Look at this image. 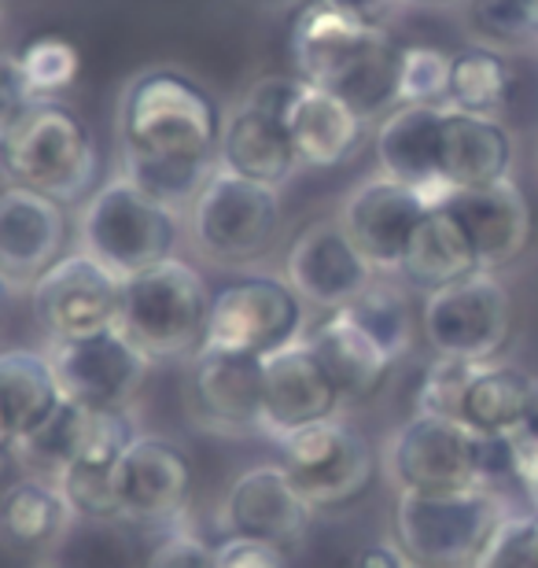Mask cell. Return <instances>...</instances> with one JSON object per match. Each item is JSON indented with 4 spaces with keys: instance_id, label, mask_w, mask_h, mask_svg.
<instances>
[{
    "instance_id": "cell-30",
    "label": "cell",
    "mask_w": 538,
    "mask_h": 568,
    "mask_svg": "<svg viewBox=\"0 0 538 568\" xmlns=\"http://www.w3.org/2000/svg\"><path fill=\"white\" fill-rule=\"evenodd\" d=\"M67 509L60 487L44 480H19L0 498V531L16 547H44L63 531Z\"/></svg>"
},
{
    "instance_id": "cell-38",
    "label": "cell",
    "mask_w": 538,
    "mask_h": 568,
    "mask_svg": "<svg viewBox=\"0 0 538 568\" xmlns=\"http://www.w3.org/2000/svg\"><path fill=\"white\" fill-rule=\"evenodd\" d=\"M303 93H306V82L300 74H270V78H258V82L251 85L244 108L258 111V115H266L273 122H281V126H288L292 111L300 108Z\"/></svg>"
},
{
    "instance_id": "cell-43",
    "label": "cell",
    "mask_w": 538,
    "mask_h": 568,
    "mask_svg": "<svg viewBox=\"0 0 538 568\" xmlns=\"http://www.w3.org/2000/svg\"><path fill=\"white\" fill-rule=\"evenodd\" d=\"M30 100H33V93H30L27 78H22V71H19V60L16 55L0 52V130H4L8 122L30 104Z\"/></svg>"
},
{
    "instance_id": "cell-42",
    "label": "cell",
    "mask_w": 538,
    "mask_h": 568,
    "mask_svg": "<svg viewBox=\"0 0 538 568\" xmlns=\"http://www.w3.org/2000/svg\"><path fill=\"white\" fill-rule=\"evenodd\" d=\"M144 568H217V565H214V547L189 536V531H174V536H166L148 554Z\"/></svg>"
},
{
    "instance_id": "cell-4",
    "label": "cell",
    "mask_w": 538,
    "mask_h": 568,
    "mask_svg": "<svg viewBox=\"0 0 538 568\" xmlns=\"http://www.w3.org/2000/svg\"><path fill=\"white\" fill-rule=\"evenodd\" d=\"M211 292L196 266L170 255L122 281L119 328L152 362L196 355L207 339Z\"/></svg>"
},
{
    "instance_id": "cell-35",
    "label": "cell",
    "mask_w": 538,
    "mask_h": 568,
    "mask_svg": "<svg viewBox=\"0 0 538 568\" xmlns=\"http://www.w3.org/2000/svg\"><path fill=\"white\" fill-rule=\"evenodd\" d=\"M52 484L60 487L71 517H89V520H119L122 517L119 487H114V469L71 462L55 473Z\"/></svg>"
},
{
    "instance_id": "cell-15",
    "label": "cell",
    "mask_w": 538,
    "mask_h": 568,
    "mask_svg": "<svg viewBox=\"0 0 538 568\" xmlns=\"http://www.w3.org/2000/svg\"><path fill=\"white\" fill-rule=\"evenodd\" d=\"M428 211V200L417 189L380 174L351 192L339 225L373 270H398Z\"/></svg>"
},
{
    "instance_id": "cell-49",
    "label": "cell",
    "mask_w": 538,
    "mask_h": 568,
    "mask_svg": "<svg viewBox=\"0 0 538 568\" xmlns=\"http://www.w3.org/2000/svg\"><path fill=\"white\" fill-rule=\"evenodd\" d=\"M8 284H11V281H8L4 274H0V311H4V303H8Z\"/></svg>"
},
{
    "instance_id": "cell-18",
    "label": "cell",
    "mask_w": 538,
    "mask_h": 568,
    "mask_svg": "<svg viewBox=\"0 0 538 568\" xmlns=\"http://www.w3.org/2000/svg\"><path fill=\"white\" fill-rule=\"evenodd\" d=\"M317 509L306 503L284 465H255L229 487L225 520L233 536L273 542L281 550L300 547Z\"/></svg>"
},
{
    "instance_id": "cell-45",
    "label": "cell",
    "mask_w": 538,
    "mask_h": 568,
    "mask_svg": "<svg viewBox=\"0 0 538 568\" xmlns=\"http://www.w3.org/2000/svg\"><path fill=\"white\" fill-rule=\"evenodd\" d=\"M358 568H406V558L395 554L392 547H369V550H362Z\"/></svg>"
},
{
    "instance_id": "cell-52",
    "label": "cell",
    "mask_w": 538,
    "mask_h": 568,
    "mask_svg": "<svg viewBox=\"0 0 538 568\" xmlns=\"http://www.w3.org/2000/svg\"><path fill=\"white\" fill-rule=\"evenodd\" d=\"M52 568H74V565H52Z\"/></svg>"
},
{
    "instance_id": "cell-40",
    "label": "cell",
    "mask_w": 538,
    "mask_h": 568,
    "mask_svg": "<svg viewBox=\"0 0 538 568\" xmlns=\"http://www.w3.org/2000/svg\"><path fill=\"white\" fill-rule=\"evenodd\" d=\"M509 473L506 484H512L520 491V498L528 503L535 514L538 509V436L528 428L509 432Z\"/></svg>"
},
{
    "instance_id": "cell-26",
    "label": "cell",
    "mask_w": 538,
    "mask_h": 568,
    "mask_svg": "<svg viewBox=\"0 0 538 568\" xmlns=\"http://www.w3.org/2000/svg\"><path fill=\"white\" fill-rule=\"evenodd\" d=\"M365 133V122L343 104L339 97L325 93V89L306 85L300 108L288 119V138L295 148L300 166L332 170L358 152Z\"/></svg>"
},
{
    "instance_id": "cell-8",
    "label": "cell",
    "mask_w": 538,
    "mask_h": 568,
    "mask_svg": "<svg viewBox=\"0 0 538 568\" xmlns=\"http://www.w3.org/2000/svg\"><path fill=\"white\" fill-rule=\"evenodd\" d=\"M192 233L207 255L222 263H255L281 233V196L273 185L214 170L192 200Z\"/></svg>"
},
{
    "instance_id": "cell-47",
    "label": "cell",
    "mask_w": 538,
    "mask_h": 568,
    "mask_svg": "<svg viewBox=\"0 0 538 568\" xmlns=\"http://www.w3.org/2000/svg\"><path fill=\"white\" fill-rule=\"evenodd\" d=\"M8 450H16V436H11V428H8V417H4V410H0V469H4V458H8Z\"/></svg>"
},
{
    "instance_id": "cell-11",
    "label": "cell",
    "mask_w": 538,
    "mask_h": 568,
    "mask_svg": "<svg viewBox=\"0 0 538 568\" xmlns=\"http://www.w3.org/2000/svg\"><path fill=\"white\" fill-rule=\"evenodd\" d=\"M30 303L33 317L52 344L85 339L119 328L122 277L104 263H97L89 252L63 255L30 284Z\"/></svg>"
},
{
    "instance_id": "cell-17",
    "label": "cell",
    "mask_w": 538,
    "mask_h": 568,
    "mask_svg": "<svg viewBox=\"0 0 538 568\" xmlns=\"http://www.w3.org/2000/svg\"><path fill=\"white\" fill-rule=\"evenodd\" d=\"M384 33V27L354 19L328 0H300L288 22V55L306 85L332 89L336 78Z\"/></svg>"
},
{
    "instance_id": "cell-31",
    "label": "cell",
    "mask_w": 538,
    "mask_h": 568,
    "mask_svg": "<svg viewBox=\"0 0 538 568\" xmlns=\"http://www.w3.org/2000/svg\"><path fill=\"white\" fill-rule=\"evenodd\" d=\"M509 63L506 55L495 49H465L454 55L450 67V104L468 115H487L495 119L509 100Z\"/></svg>"
},
{
    "instance_id": "cell-36",
    "label": "cell",
    "mask_w": 538,
    "mask_h": 568,
    "mask_svg": "<svg viewBox=\"0 0 538 568\" xmlns=\"http://www.w3.org/2000/svg\"><path fill=\"white\" fill-rule=\"evenodd\" d=\"M487 362H465V358H446L439 355L425 369V377L417 384V414L432 417H454L461 422V406L468 395V384L476 381V373Z\"/></svg>"
},
{
    "instance_id": "cell-37",
    "label": "cell",
    "mask_w": 538,
    "mask_h": 568,
    "mask_svg": "<svg viewBox=\"0 0 538 568\" xmlns=\"http://www.w3.org/2000/svg\"><path fill=\"white\" fill-rule=\"evenodd\" d=\"M468 568H538V509L501 520Z\"/></svg>"
},
{
    "instance_id": "cell-16",
    "label": "cell",
    "mask_w": 538,
    "mask_h": 568,
    "mask_svg": "<svg viewBox=\"0 0 538 568\" xmlns=\"http://www.w3.org/2000/svg\"><path fill=\"white\" fill-rule=\"evenodd\" d=\"M284 277L300 292V300L339 311L369 288L373 266L351 244L339 222H311L288 247Z\"/></svg>"
},
{
    "instance_id": "cell-9",
    "label": "cell",
    "mask_w": 538,
    "mask_h": 568,
    "mask_svg": "<svg viewBox=\"0 0 538 568\" xmlns=\"http://www.w3.org/2000/svg\"><path fill=\"white\" fill-rule=\"evenodd\" d=\"M420 328L435 355L490 362L512 333V295L498 274L476 270V274L428 292Z\"/></svg>"
},
{
    "instance_id": "cell-48",
    "label": "cell",
    "mask_w": 538,
    "mask_h": 568,
    "mask_svg": "<svg viewBox=\"0 0 538 568\" xmlns=\"http://www.w3.org/2000/svg\"><path fill=\"white\" fill-rule=\"evenodd\" d=\"M524 11H528V19H531V30L538 33V0H524Z\"/></svg>"
},
{
    "instance_id": "cell-25",
    "label": "cell",
    "mask_w": 538,
    "mask_h": 568,
    "mask_svg": "<svg viewBox=\"0 0 538 568\" xmlns=\"http://www.w3.org/2000/svg\"><path fill=\"white\" fill-rule=\"evenodd\" d=\"M217 170H229L236 178L262 181V185L277 189L284 178L300 166L295 148L288 138V126L273 122L251 108H240L233 119L222 126V141H217Z\"/></svg>"
},
{
    "instance_id": "cell-29",
    "label": "cell",
    "mask_w": 538,
    "mask_h": 568,
    "mask_svg": "<svg viewBox=\"0 0 538 568\" xmlns=\"http://www.w3.org/2000/svg\"><path fill=\"white\" fill-rule=\"evenodd\" d=\"M528 388L531 377L487 362L476 373V381L468 384L461 422L468 428L484 432V436H509V432H517L524 425V414H528Z\"/></svg>"
},
{
    "instance_id": "cell-44",
    "label": "cell",
    "mask_w": 538,
    "mask_h": 568,
    "mask_svg": "<svg viewBox=\"0 0 538 568\" xmlns=\"http://www.w3.org/2000/svg\"><path fill=\"white\" fill-rule=\"evenodd\" d=\"M328 4H336L339 11H347V16H354V19H365V22L384 27L387 16L398 8V0H328Z\"/></svg>"
},
{
    "instance_id": "cell-28",
    "label": "cell",
    "mask_w": 538,
    "mask_h": 568,
    "mask_svg": "<svg viewBox=\"0 0 538 568\" xmlns=\"http://www.w3.org/2000/svg\"><path fill=\"white\" fill-rule=\"evenodd\" d=\"M476 270H479V263H476L465 230L439 203V207H432L425 214V222L417 225L398 274L414 284V288L435 292V288H443V284H454L468 274H476Z\"/></svg>"
},
{
    "instance_id": "cell-39",
    "label": "cell",
    "mask_w": 538,
    "mask_h": 568,
    "mask_svg": "<svg viewBox=\"0 0 538 568\" xmlns=\"http://www.w3.org/2000/svg\"><path fill=\"white\" fill-rule=\"evenodd\" d=\"M473 22L490 41H524L535 33L524 0H473Z\"/></svg>"
},
{
    "instance_id": "cell-5",
    "label": "cell",
    "mask_w": 538,
    "mask_h": 568,
    "mask_svg": "<svg viewBox=\"0 0 538 568\" xmlns=\"http://www.w3.org/2000/svg\"><path fill=\"white\" fill-rule=\"evenodd\" d=\"M506 517L490 487L454 495L403 491L395 503V539L409 565L468 568Z\"/></svg>"
},
{
    "instance_id": "cell-1",
    "label": "cell",
    "mask_w": 538,
    "mask_h": 568,
    "mask_svg": "<svg viewBox=\"0 0 538 568\" xmlns=\"http://www.w3.org/2000/svg\"><path fill=\"white\" fill-rule=\"evenodd\" d=\"M217 100L196 78L159 67L136 74L122 93L119 141L125 178L148 196L177 211L192 203L214 174L222 141Z\"/></svg>"
},
{
    "instance_id": "cell-3",
    "label": "cell",
    "mask_w": 538,
    "mask_h": 568,
    "mask_svg": "<svg viewBox=\"0 0 538 568\" xmlns=\"http://www.w3.org/2000/svg\"><path fill=\"white\" fill-rule=\"evenodd\" d=\"M387 469L403 491L454 495L506 480L509 439L484 436L454 417L417 414L395 432Z\"/></svg>"
},
{
    "instance_id": "cell-10",
    "label": "cell",
    "mask_w": 538,
    "mask_h": 568,
    "mask_svg": "<svg viewBox=\"0 0 538 568\" xmlns=\"http://www.w3.org/2000/svg\"><path fill=\"white\" fill-rule=\"evenodd\" d=\"M303 333V300L288 281L244 277L211 295L207 339L203 347L266 358L295 344Z\"/></svg>"
},
{
    "instance_id": "cell-2",
    "label": "cell",
    "mask_w": 538,
    "mask_h": 568,
    "mask_svg": "<svg viewBox=\"0 0 538 568\" xmlns=\"http://www.w3.org/2000/svg\"><path fill=\"white\" fill-rule=\"evenodd\" d=\"M0 174L60 207H74L97 192L100 148L74 108L55 97H33L0 130Z\"/></svg>"
},
{
    "instance_id": "cell-12",
    "label": "cell",
    "mask_w": 538,
    "mask_h": 568,
    "mask_svg": "<svg viewBox=\"0 0 538 568\" xmlns=\"http://www.w3.org/2000/svg\"><path fill=\"white\" fill-rule=\"evenodd\" d=\"M49 358L63 399L85 410H125L152 366V358L122 328L55 344Z\"/></svg>"
},
{
    "instance_id": "cell-50",
    "label": "cell",
    "mask_w": 538,
    "mask_h": 568,
    "mask_svg": "<svg viewBox=\"0 0 538 568\" xmlns=\"http://www.w3.org/2000/svg\"><path fill=\"white\" fill-rule=\"evenodd\" d=\"M420 4H446V0H420Z\"/></svg>"
},
{
    "instance_id": "cell-23",
    "label": "cell",
    "mask_w": 538,
    "mask_h": 568,
    "mask_svg": "<svg viewBox=\"0 0 538 568\" xmlns=\"http://www.w3.org/2000/svg\"><path fill=\"white\" fill-rule=\"evenodd\" d=\"M512 166V138L498 119L446 108L439 133V178L446 189H479L506 181Z\"/></svg>"
},
{
    "instance_id": "cell-20",
    "label": "cell",
    "mask_w": 538,
    "mask_h": 568,
    "mask_svg": "<svg viewBox=\"0 0 538 568\" xmlns=\"http://www.w3.org/2000/svg\"><path fill=\"white\" fill-rule=\"evenodd\" d=\"M67 207L33 189L8 185L0 192V274L33 284L63 258Z\"/></svg>"
},
{
    "instance_id": "cell-7",
    "label": "cell",
    "mask_w": 538,
    "mask_h": 568,
    "mask_svg": "<svg viewBox=\"0 0 538 568\" xmlns=\"http://www.w3.org/2000/svg\"><path fill=\"white\" fill-rule=\"evenodd\" d=\"M281 465L314 509H343L376 480L373 443L339 417L295 428L281 439Z\"/></svg>"
},
{
    "instance_id": "cell-27",
    "label": "cell",
    "mask_w": 538,
    "mask_h": 568,
    "mask_svg": "<svg viewBox=\"0 0 538 568\" xmlns=\"http://www.w3.org/2000/svg\"><path fill=\"white\" fill-rule=\"evenodd\" d=\"M63 406L52 358L38 351H4L0 355V410L16 443L38 436Z\"/></svg>"
},
{
    "instance_id": "cell-32",
    "label": "cell",
    "mask_w": 538,
    "mask_h": 568,
    "mask_svg": "<svg viewBox=\"0 0 538 568\" xmlns=\"http://www.w3.org/2000/svg\"><path fill=\"white\" fill-rule=\"evenodd\" d=\"M347 314L392 358L406 355V347L414 344V317H409V303L395 284H373L369 281V288H365L358 300L347 303Z\"/></svg>"
},
{
    "instance_id": "cell-51",
    "label": "cell",
    "mask_w": 538,
    "mask_h": 568,
    "mask_svg": "<svg viewBox=\"0 0 538 568\" xmlns=\"http://www.w3.org/2000/svg\"><path fill=\"white\" fill-rule=\"evenodd\" d=\"M406 568H425V565H409V561H406Z\"/></svg>"
},
{
    "instance_id": "cell-46",
    "label": "cell",
    "mask_w": 538,
    "mask_h": 568,
    "mask_svg": "<svg viewBox=\"0 0 538 568\" xmlns=\"http://www.w3.org/2000/svg\"><path fill=\"white\" fill-rule=\"evenodd\" d=\"M520 428H528L538 436V377H531V388H528V414H524V425Z\"/></svg>"
},
{
    "instance_id": "cell-21",
    "label": "cell",
    "mask_w": 538,
    "mask_h": 568,
    "mask_svg": "<svg viewBox=\"0 0 538 568\" xmlns=\"http://www.w3.org/2000/svg\"><path fill=\"white\" fill-rule=\"evenodd\" d=\"M443 111L428 104H398L387 111L380 130H376V163L380 174L398 185L417 189L428 200V207L450 196V189L439 178V133Z\"/></svg>"
},
{
    "instance_id": "cell-14",
    "label": "cell",
    "mask_w": 538,
    "mask_h": 568,
    "mask_svg": "<svg viewBox=\"0 0 538 568\" xmlns=\"http://www.w3.org/2000/svg\"><path fill=\"white\" fill-rule=\"evenodd\" d=\"M343 406L336 384L325 373L322 358L306 339L273 351L262 358V425L270 439L292 436L295 428H306L325 417H336Z\"/></svg>"
},
{
    "instance_id": "cell-19",
    "label": "cell",
    "mask_w": 538,
    "mask_h": 568,
    "mask_svg": "<svg viewBox=\"0 0 538 568\" xmlns=\"http://www.w3.org/2000/svg\"><path fill=\"white\" fill-rule=\"evenodd\" d=\"M443 207L465 230L479 270L490 274L517 263L531 241V207L512 178L479 189H454Z\"/></svg>"
},
{
    "instance_id": "cell-22",
    "label": "cell",
    "mask_w": 538,
    "mask_h": 568,
    "mask_svg": "<svg viewBox=\"0 0 538 568\" xmlns=\"http://www.w3.org/2000/svg\"><path fill=\"white\" fill-rule=\"evenodd\" d=\"M192 406L203 425L222 432H258L262 358L200 347L192 362Z\"/></svg>"
},
{
    "instance_id": "cell-13",
    "label": "cell",
    "mask_w": 538,
    "mask_h": 568,
    "mask_svg": "<svg viewBox=\"0 0 538 568\" xmlns=\"http://www.w3.org/2000/svg\"><path fill=\"white\" fill-rule=\"evenodd\" d=\"M122 520L144 528H166L181 520L192 503L196 469L177 443L159 436H136L122 462L114 465Z\"/></svg>"
},
{
    "instance_id": "cell-24",
    "label": "cell",
    "mask_w": 538,
    "mask_h": 568,
    "mask_svg": "<svg viewBox=\"0 0 538 568\" xmlns=\"http://www.w3.org/2000/svg\"><path fill=\"white\" fill-rule=\"evenodd\" d=\"M306 344L322 358L325 373L336 384L343 403H369L392 369V355L365 333V328L347 314V306L328 311L322 322L311 328Z\"/></svg>"
},
{
    "instance_id": "cell-41",
    "label": "cell",
    "mask_w": 538,
    "mask_h": 568,
    "mask_svg": "<svg viewBox=\"0 0 538 568\" xmlns=\"http://www.w3.org/2000/svg\"><path fill=\"white\" fill-rule=\"evenodd\" d=\"M214 565L217 568H288L281 547L247 536H225L214 547Z\"/></svg>"
},
{
    "instance_id": "cell-34",
    "label": "cell",
    "mask_w": 538,
    "mask_h": 568,
    "mask_svg": "<svg viewBox=\"0 0 538 568\" xmlns=\"http://www.w3.org/2000/svg\"><path fill=\"white\" fill-rule=\"evenodd\" d=\"M450 67L454 55H446L435 44H406L398 55V104H450Z\"/></svg>"
},
{
    "instance_id": "cell-6",
    "label": "cell",
    "mask_w": 538,
    "mask_h": 568,
    "mask_svg": "<svg viewBox=\"0 0 538 568\" xmlns=\"http://www.w3.org/2000/svg\"><path fill=\"white\" fill-rule=\"evenodd\" d=\"M177 214L130 178L104 181L82 207V252L122 281L174 255Z\"/></svg>"
},
{
    "instance_id": "cell-33",
    "label": "cell",
    "mask_w": 538,
    "mask_h": 568,
    "mask_svg": "<svg viewBox=\"0 0 538 568\" xmlns=\"http://www.w3.org/2000/svg\"><path fill=\"white\" fill-rule=\"evenodd\" d=\"M16 60L33 97H60L82 74V52H78V44L55 38V33H41V38L27 41Z\"/></svg>"
}]
</instances>
